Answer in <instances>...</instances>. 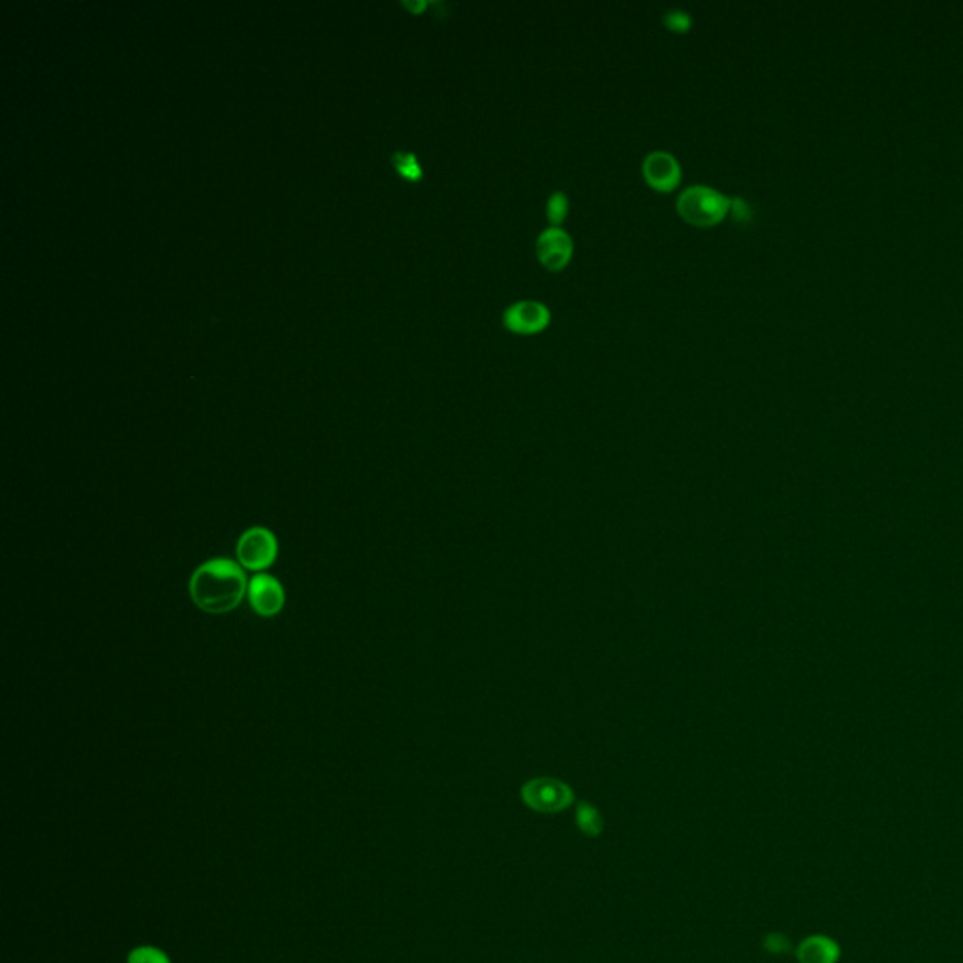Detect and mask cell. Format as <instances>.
I'll list each match as a JSON object with an SVG mask.
<instances>
[{
	"label": "cell",
	"instance_id": "6da1fadb",
	"mask_svg": "<svg viewBox=\"0 0 963 963\" xmlns=\"http://www.w3.org/2000/svg\"><path fill=\"white\" fill-rule=\"evenodd\" d=\"M249 589L241 567L230 559H211L190 578L192 602L206 614H228L236 610Z\"/></svg>",
	"mask_w": 963,
	"mask_h": 963
},
{
	"label": "cell",
	"instance_id": "7a4b0ae2",
	"mask_svg": "<svg viewBox=\"0 0 963 963\" xmlns=\"http://www.w3.org/2000/svg\"><path fill=\"white\" fill-rule=\"evenodd\" d=\"M678 211L689 224L708 228L727 217L730 198L713 187L693 185L679 194Z\"/></svg>",
	"mask_w": 963,
	"mask_h": 963
},
{
	"label": "cell",
	"instance_id": "3957f363",
	"mask_svg": "<svg viewBox=\"0 0 963 963\" xmlns=\"http://www.w3.org/2000/svg\"><path fill=\"white\" fill-rule=\"evenodd\" d=\"M523 804L537 813H561L574 804V790L555 777H535L523 783L520 790Z\"/></svg>",
	"mask_w": 963,
	"mask_h": 963
},
{
	"label": "cell",
	"instance_id": "277c9868",
	"mask_svg": "<svg viewBox=\"0 0 963 963\" xmlns=\"http://www.w3.org/2000/svg\"><path fill=\"white\" fill-rule=\"evenodd\" d=\"M237 561L247 570L260 572L271 567L277 559L279 544L266 527H253L237 540Z\"/></svg>",
	"mask_w": 963,
	"mask_h": 963
},
{
	"label": "cell",
	"instance_id": "5b68a950",
	"mask_svg": "<svg viewBox=\"0 0 963 963\" xmlns=\"http://www.w3.org/2000/svg\"><path fill=\"white\" fill-rule=\"evenodd\" d=\"M552 320L550 309L540 301L523 300L512 303L505 313L503 322L510 332L531 335L542 332Z\"/></svg>",
	"mask_w": 963,
	"mask_h": 963
},
{
	"label": "cell",
	"instance_id": "8992f818",
	"mask_svg": "<svg viewBox=\"0 0 963 963\" xmlns=\"http://www.w3.org/2000/svg\"><path fill=\"white\" fill-rule=\"evenodd\" d=\"M247 593H249V602L258 616H277L285 606V589L279 584L277 578L269 574L254 576Z\"/></svg>",
	"mask_w": 963,
	"mask_h": 963
},
{
	"label": "cell",
	"instance_id": "52a82bcc",
	"mask_svg": "<svg viewBox=\"0 0 963 963\" xmlns=\"http://www.w3.org/2000/svg\"><path fill=\"white\" fill-rule=\"evenodd\" d=\"M572 251H574L572 237L559 226H550L538 236V260L550 271H559V269L565 268L569 264Z\"/></svg>",
	"mask_w": 963,
	"mask_h": 963
},
{
	"label": "cell",
	"instance_id": "ba28073f",
	"mask_svg": "<svg viewBox=\"0 0 963 963\" xmlns=\"http://www.w3.org/2000/svg\"><path fill=\"white\" fill-rule=\"evenodd\" d=\"M642 172L653 189L672 190L676 189L681 181V166L674 155L666 151H653L648 157L644 158Z\"/></svg>",
	"mask_w": 963,
	"mask_h": 963
},
{
	"label": "cell",
	"instance_id": "9c48e42d",
	"mask_svg": "<svg viewBox=\"0 0 963 963\" xmlns=\"http://www.w3.org/2000/svg\"><path fill=\"white\" fill-rule=\"evenodd\" d=\"M576 826L585 837H599L604 832V817L597 807L589 802H580L576 807Z\"/></svg>",
	"mask_w": 963,
	"mask_h": 963
},
{
	"label": "cell",
	"instance_id": "30bf717a",
	"mask_svg": "<svg viewBox=\"0 0 963 963\" xmlns=\"http://www.w3.org/2000/svg\"><path fill=\"white\" fill-rule=\"evenodd\" d=\"M392 164L399 174L409 181H418L422 177V166L418 158L407 151H395L392 155Z\"/></svg>",
	"mask_w": 963,
	"mask_h": 963
},
{
	"label": "cell",
	"instance_id": "8fae6325",
	"mask_svg": "<svg viewBox=\"0 0 963 963\" xmlns=\"http://www.w3.org/2000/svg\"><path fill=\"white\" fill-rule=\"evenodd\" d=\"M567 213H569V198H567V194L561 192V190H555L552 196L548 198V204H546V215H548V219H550L553 226H559L561 222L567 219Z\"/></svg>",
	"mask_w": 963,
	"mask_h": 963
},
{
	"label": "cell",
	"instance_id": "7c38bea8",
	"mask_svg": "<svg viewBox=\"0 0 963 963\" xmlns=\"http://www.w3.org/2000/svg\"><path fill=\"white\" fill-rule=\"evenodd\" d=\"M127 963H172V960L162 948L143 945L130 950Z\"/></svg>",
	"mask_w": 963,
	"mask_h": 963
},
{
	"label": "cell",
	"instance_id": "4fadbf2b",
	"mask_svg": "<svg viewBox=\"0 0 963 963\" xmlns=\"http://www.w3.org/2000/svg\"><path fill=\"white\" fill-rule=\"evenodd\" d=\"M663 23L674 32H689L693 27V17L685 10H668L664 12Z\"/></svg>",
	"mask_w": 963,
	"mask_h": 963
},
{
	"label": "cell",
	"instance_id": "5bb4252c",
	"mask_svg": "<svg viewBox=\"0 0 963 963\" xmlns=\"http://www.w3.org/2000/svg\"><path fill=\"white\" fill-rule=\"evenodd\" d=\"M730 215L738 222H749L753 219V209H751L747 200H743L740 196H734V198H730Z\"/></svg>",
	"mask_w": 963,
	"mask_h": 963
},
{
	"label": "cell",
	"instance_id": "9a60e30c",
	"mask_svg": "<svg viewBox=\"0 0 963 963\" xmlns=\"http://www.w3.org/2000/svg\"><path fill=\"white\" fill-rule=\"evenodd\" d=\"M764 947L768 948L770 952H781V950H785V947H787V939H785L783 935H779V933H772V935L766 937Z\"/></svg>",
	"mask_w": 963,
	"mask_h": 963
},
{
	"label": "cell",
	"instance_id": "2e32d148",
	"mask_svg": "<svg viewBox=\"0 0 963 963\" xmlns=\"http://www.w3.org/2000/svg\"><path fill=\"white\" fill-rule=\"evenodd\" d=\"M403 6H407L409 10H412V12H416V14H418V12H422V10L426 8L427 2L426 0H414V2H412V0H405V2H403Z\"/></svg>",
	"mask_w": 963,
	"mask_h": 963
}]
</instances>
